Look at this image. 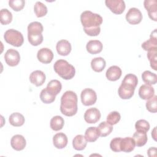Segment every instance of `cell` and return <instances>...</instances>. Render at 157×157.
Returning a JSON list of instances; mask_svg holds the SVG:
<instances>
[{"label": "cell", "instance_id": "obj_7", "mask_svg": "<svg viewBox=\"0 0 157 157\" xmlns=\"http://www.w3.org/2000/svg\"><path fill=\"white\" fill-rule=\"evenodd\" d=\"M105 3L111 12L118 15L122 13L126 7L123 0H106Z\"/></svg>", "mask_w": 157, "mask_h": 157}, {"label": "cell", "instance_id": "obj_31", "mask_svg": "<svg viewBox=\"0 0 157 157\" xmlns=\"http://www.w3.org/2000/svg\"><path fill=\"white\" fill-rule=\"evenodd\" d=\"M147 58L150 61V66L155 71L157 70V47L152 48L147 51Z\"/></svg>", "mask_w": 157, "mask_h": 157}, {"label": "cell", "instance_id": "obj_43", "mask_svg": "<svg viewBox=\"0 0 157 157\" xmlns=\"http://www.w3.org/2000/svg\"><path fill=\"white\" fill-rule=\"evenodd\" d=\"M151 136H152V137L153 138V139L155 140H156V127H155L153 130L151 131Z\"/></svg>", "mask_w": 157, "mask_h": 157}, {"label": "cell", "instance_id": "obj_40", "mask_svg": "<svg viewBox=\"0 0 157 157\" xmlns=\"http://www.w3.org/2000/svg\"><path fill=\"white\" fill-rule=\"evenodd\" d=\"M25 1L24 0H10L9 1V6L15 11H20L25 7Z\"/></svg>", "mask_w": 157, "mask_h": 157}, {"label": "cell", "instance_id": "obj_41", "mask_svg": "<svg viewBox=\"0 0 157 157\" xmlns=\"http://www.w3.org/2000/svg\"><path fill=\"white\" fill-rule=\"evenodd\" d=\"M121 140V137H115L111 140L110 143V147L113 151H115V152L121 151L120 148Z\"/></svg>", "mask_w": 157, "mask_h": 157}, {"label": "cell", "instance_id": "obj_15", "mask_svg": "<svg viewBox=\"0 0 157 157\" xmlns=\"http://www.w3.org/2000/svg\"><path fill=\"white\" fill-rule=\"evenodd\" d=\"M57 53L61 56H67L71 52V45L70 42L65 39L58 41L56 46Z\"/></svg>", "mask_w": 157, "mask_h": 157}, {"label": "cell", "instance_id": "obj_24", "mask_svg": "<svg viewBox=\"0 0 157 157\" xmlns=\"http://www.w3.org/2000/svg\"><path fill=\"white\" fill-rule=\"evenodd\" d=\"M62 85L58 80H52L48 82L46 89L47 91L54 96H56L61 90Z\"/></svg>", "mask_w": 157, "mask_h": 157}, {"label": "cell", "instance_id": "obj_2", "mask_svg": "<svg viewBox=\"0 0 157 157\" xmlns=\"http://www.w3.org/2000/svg\"><path fill=\"white\" fill-rule=\"evenodd\" d=\"M77 101V96L75 92L72 91H66L61 98V112L67 117L75 115L78 110Z\"/></svg>", "mask_w": 157, "mask_h": 157}, {"label": "cell", "instance_id": "obj_42", "mask_svg": "<svg viewBox=\"0 0 157 157\" xmlns=\"http://www.w3.org/2000/svg\"><path fill=\"white\" fill-rule=\"evenodd\" d=\"M148 156L150 157L156 156V147H151L147 151Z\"/></svg>", "mask_w": 157, "mask_h": 157}, {"label": "cell", "instance_id": "obj_3", "mask_svg": "<svg viewBox=\"0 0 157 157\" xmlns=\"http://www.w3.org/2000/svg\"><path fill=\"white\" fill-rule=\"evenodd\" d=\"M44 28L41 23L33 21L28 26V39L29 42L33 46L40 45L43 41L42 33Z\"/></svg>", "mask_w": 157, "mask_h": 157}, {"label": "cell", "instance_id": "obj_20", "mask_svg": "<svg viewBox=\"0 0 157 157\" xmlns=\"http://www.w3.org/2000/svg\"><path fill=\"white\" fill-rule=\"evenodd\" d=\"M135 146V142L132 137H126L123 139L121 138L120 142L121 151L126 153L131 152L134 149Z\"/></svg>", "mask_w": 157, "mask_h": 157}, {"label": "cell", "instance_id": "obj_10", "mask_svg": "<svg viewBox=\"0 0 157 157\" xmlns=\"http://www.w3.org/2000/svg\"><path fill=\"white\" fill-rule=\"evenodd\" d=\"M100 111L95 107L87 109L84 114V119L88 123L92 124L98 122L101 118Z\"/></svg>", "mask_w": 157, "mask_h": 157}, {"label": "cell", "instance_id": "obj_4", "mask_svg": "<svg viewBox=\"0 0 157 157\" xmlns=\"http://www.w3.org/2000/svg\"><path fill=\"white\" fill-rule=\"evenodd\" d=\"M53 68L55 72L65 80L72 78L75 74V67L64 59L57 60L54 64Z\"/></svg>", "mask_w": 157, "mask_h": 157}, {"label": "cell", "instance_id": "obj_6", "mask_svg": "<svg viewBox=\"0 0 157 157\" xmlns=\"http://www.w3.org/2000/svg\"><path fill=\"white\" fill-rule=\"evenodd\" d=\"M82 103L85 106H90L95 104L97 100L96 92L91 88H85L82 90L81 94Z\"/></svg>", "mask_w": 157, "mask_h": 157}, {"label": "cell", "instance_id": "obj_38", "mask_svg": "<svg viewBox=\"0 0 157 157\" xmlns=\"http://www.w3.org/2000/svg\"><path fill=\"white\" fill-rule=\"evenodd\" d=\"M121 116L119 112L117 111H113L109 113L107 117V122L111 125L116 124L120 120Z\"/></svg>", "mask_w": 157, "mask_h": 157}, {"label": "cell", "instance_id": "obj_34", "mask_svg": "<svg viewBox=\"0 0 157 157\" xmlns=\"http://www.w3.org/2000/svg\"><path fill=\"white\" fill-rule=\"evenodd\" d=\"M34 11L37 17H42L45 16L48 12L47 7L45 4L40 1H37L34 6Z\"/></svg>", "mask_w": 157, "mask_h": 157}, {"label": "cell", "instance_id": "obj_32", "mask_svg": "<svg viewBox=\"0 0 157 157\" xmlns=\"http://www.w3.org/2000/svg\"><path fill=\"white\" fill-rule=\"evenodd\" d=\"M137 83L138 79L137 76L132 74H128L126 75L121 82L122 84L133 88H136Z\"/></svg>", "mask_w": 157, "mask_h": 157}, {"label": "cell", "instance_id": "obj_17", "mask_svg": "<svg viewBox=\"0 0 157 157\" xmlns=\"http://www.w3.org/2000/svg\"><path fill=\"white\" fill-rule=\"evenodd\" d=\"M67 137L63 132H58L53 137V144L58 149H63L67 144Z\"/></svg>", "mask_w": 157, "mask_h": 157}, {"label": "cell", "instance_id": "obj_30", "mask_svg": "<svg viewBox=\"0 0 157 157\" xmlns=\"http://www.w3.org/2000/svg\"><path fill=\"white\" fill-rule=\"evenodd\" d=\"M142 80L147 85H155L157 82V75L149 71H145L142 74Z\"/></svg>", "mask_w": 157, "mask_h": 157}, {"label": "cell", "instance_id": "obj_11", "mask_svg": "<svg viewBox=\"0 0 157 157\" xmlns=\"http://www.w3.org/2000/svg\"><path fill=\"white\" fill-rule=\"evenodd\" d=\"M38 60L44 64H48L53 59V53L52 51L48 48H40L37 53Z\"/></svg>", "mask_w": 157, "mask_h": 157}, {"label": "cell", "instance_id": "obj_14", "mask_svg": "<svg viewBox=\"0 0 157 157\" xmlns=\"http://www.w3.org/2000/svg\"><path fill=\"white\" fill-rule=\"evenodd\" d=\"M26 142L25 137L20 134L13 136L10 140V145L13 149L17 151H21L26 147Z\"/></svg>", "mask_w": 157, "mask_h": 157}, {"label": "cell", "instance_id": "obj_27", "mask_svg": "<svg viewBox=\"0 0 157 157\" xmlns=\"http://www.w3.org/2000/svg\"><path fill=\"white\" fill-rule=\"evenodd\" d=\"M85 137L89 142H95L99 137V134L97 127L91 126L86 129L85 133Z\"/></svg>", "mask_w": 157, "mask_h": 157}, {"label": "cell", "instance_id": "obj_28", "mask_svg": "<svg viewBox=\"0 0 157 157\" xmlns=\"http://www.w3.org/2000/svg\"><path fill=\"white\" fill-rule=\"evenodd\" d=\"M97 128L99 134V136L101 137L107 136L112 132L113 130L112 125L110 124L107 121L101 122L97 127Z\"/></svg>", "mask_w": 157, "mask_h": 157}, {"label": "cell", "instance_id": "obj_35", "mask_svg": "<svg viewBox=\"0 0 157 157\" xmlns=\"http://www.w3.org/2000/svg\"><path fill=\"white\" fill-rule=\"evenodd\" d=\"M12 20V14L7 9H2L0 11L1 23L4 25L9 24Z\"/></svg>", "mask_w": 157, "mask_h": 157}, {"label": "cell", "instance_id": "obj_25", "mask_svg": "<svg viewBox=\"0 0 157 157\" xmlns=\"http://www.w3.org/2000/svg\"><path fill=\"white\" fill-rule=\"evenodd\" d=\"M9 123L11 125L15 127L22 126L25 123V117L23 115L18 112L12 113L9 118Z\"/></svg>", "mask_w": 157, "mask_h": 157}, {"label": "cell", "instance_id": "obj_19", "mask_svg": "<svg viewBox=\"0 0 157 157\" xmlns=\"http://www.w3.org/2000/svg\"><path fill=\"white\" fill-rule=\"evenodd\" d=\"M121 69L117 66H110L106 71L105 75L110 81H116L121 76Z\"/></svg>", "mask_w": 157, "mask_h": 157}, {"label": "cell", "instance_id": "obj_1", "mask_svg": "<svg viewBox=\"0 0 157 157\" xmlns=\"http://www.w3.org/2000/svg\"><path fill=\"white\" fill-rule=\"evenodd\" d=\"M80 21L85 33L90 36H97L101 32L100 25L102 23V17L90 10L83 12L80 15Z\"/></svg>", "mask_w": 157, "mask_h": 157}, {"label": "cell", "instance_id": "obj_8", "mask_svg": "<svg viewBox=\"0 0 157 157\" xmlns=\"http://www.w3.org/2000/svg\"><path fill=\"white\" fill-rule=\"evenodd\" d=\"M126 20L131 25H137L142 20V14L139 9L132 7L126 13Z\"/></svg>", "mask_w": 157, "mask_h": 157}, {"label": "cell", "instance_id": "obj_36", "mask_svg": "<svg viewBox=\"0 0 157 157\" xmlns=\"http://www.w3.org/2000/svg\"><path fill=\"white\" fill-rule=\"evenodd\" d=\"M40 98L44 103L50 104L55 100V96L50 93L45 88L41 91L40 94Z\"/></svg>", "mask_w": 157, "mask_h": 157}, {"label": "cell", "instance_id": "obj_13", "mask_svg": "<svg viewBox=\"0 0 157 157\" xmlns=\"http://www.w3.org/2000/svg\"><path fill=\"white\" fill-rule=\"evenodd\" d=\"M45 74L44 72L39 70H36L31 72L29 76V80L31 83L39 86L42 85L45 81Z\"/></svg>", "mask_w": 157, "mask_h": 157}, {"label": "cell", "instance_id": "obj_16", "mask_svg": "<svg viewBox=\"0 0 157 157\" xmlns=\"http://www.w3.org/2000/svg\"><path fill=\"white\" fill-rule=\"evenodd\" d=\"M155 90L150 85L144 84L140 86L139 90V95L144 100H148L154 96Z\"/></svg>", "mask_w": 157, "mask_h": 157}, {"label": "cell", "instance_id": "obj_23", "mask_svg": "<svg viewBox=\"0 0 157 157\" xmlns=\"http://www.w3.org/2000/svg\"><path fill=\"white\" fill-rule=\"evenodd\" d=\"M106 66L105 59L102 57H96L93 58L91 61L92 69L97 72H102Z\"/></svg>", "mask_w": 157, "mask_h": 157}, {"label": "cell", "instance_id": "obj_39", "mask_svg": "<svg viewBox=\"0 0 157 157\" xmlns=\"http://www.w3.org/2000/svg\"><path fill=\"white\" fill-rule=\"evenodd\" d=\"M147 109L151 113H156L157 111V96H154L146 102Z\"/></svg>", "mask_w": 157, "mask_h": 157}, {"label": "cell", "instance_id": "obj_26", "mask_svg": "<svg viewBox=\"0 0 157 157\" xmlns=\"http://www.w3.org/2000/svg\"><path fill=\"white\" fill-rule=\"evenodd\" d=\"M132 139L135 142L136 145L137 147H142L145 145L148 139L146 132L138 131H136L134 133Z\"/></svg>", "mask_w": 157, "mask_h": 157}, {"label": "cell", "instance_id": "obj_12", "mask_svg": "<svg viewBox=\"0 0 157 157\" xmlns=\"http://www.w3.org/2000/svg\"><path fill=\"white\" fill-rule=\"evenodd\" d=\"M144 7L148 12L150 18L157 21V4L156 0H145L144 2Z\"/></svg>", "mask_w": 157, "mask_h": 157}, {"label": "cell", "instance_id": "obj_9", "mask_svg": "<svg viewBox=\"0 0 157 157\" xmlns=\"http://www.w3.org/2000/svg\"><path fill=\"white\" fill-rule=\"evenodd\" d=\"M4 59L7 65L13 67L18 64L20 61V56L17 50L10 48L6 52Z\"/></svg>", "mask_w": 157, "mask_h": 157}, {"label": "cell", "instance_id": "obj_5", "mask_svg": "<svg viewBox=\"0 0 157 157\" xmlns=\"http://www.w3.org/2000/svg\"><path fill=\"white\" fill-rule=\"evenodd\" d=\"M4 38L7 43L17 47L21 46L24 42L23 34L20 31L13 29L7 30L4 33Z\"/></svg>", "mask_w": 157, "mask_h": 157}, {"label": "cell", "instance_id": "obj_21", "mask_svg": "<svg viewBox=\"0 0 157 157\" xmlns=\"http://www.w3.org/2000/svg\"><path fill=\"white\" fill-rule=\"evenodd\" d=\"M141 47L145 51H148V50H150L152 48L157 47L156 29H155L153 31H152L151 33L150 39L148 40L145 41L144 42H143Z\"/></svg>", "mask_w": 157, "mask_h": 157}, {"label": "cell", "instance_id": "obj_33", "mask_svg": "<svg viewBox=\"0 0 157 157\" xmlns=\"http://www.w3.org/2000/svg\"><path fill=\"white\" fill-rule=\"evenodd\" d=\"M134 89L128 88L121 85L118 88V95L123 99H129L132 97L134 93Z\"/></svg>", "mask_w": 157, "mask_h": 157}, {"label": "cell", "instance_id": "obj_29", "mask_svg": "<svg viewBox=\"0 0 157 157\" xmlns=\"http://www.w3.org/2000/svg\"><path fill=\"white\" fill-rule=\"evenodd\" d=\"M64 124V119L61 116H55L50 120V128L52 129L55 131H58L61 130Z\"/></svg>", "mask_w": 157, "mask_h": 157}, {"label": "cell", "instance_id": "obj_18", "mask_svg": "<svg viewBox=\"0 0 157 157\" xmlns=\"http://www.w3.org/2000/svg\"><path fill=\"white\" fill-rule=\"evenodd\" d=\"M103 48L102 44L98 40H91L86 44V48L90 54L95 55L100 53Z\"/></svg>", "mask_w": 157, "mask_h": 157}, {"label": "cell", "instance_id": "obj_22", "mask_svg": "<svg viewBox=\"0 0 157 157\" xmlns=\"http://www.w3.org/2000/svg\"><path fill=\"white\" fill-rule=\"evenodd\" d=\"M87 144V140L85 136L79 134L76 136L72 140V146L76 150H83L85 148Z\"/></svg>", "mask_w": 157, "mask_h": 157}, {"label": "cell", "instance_id": "obj_37", "mask_svg": "<svg viewBox=\"0 0 157 157\" xmlns=\"http://www.w3.org/2000/svg\"><path fill=\"white\" fill-rule=\"evenodd\" d=\"M135 128L136 131L147 133L150 129V124L145 120H139L136 121L135 124Z\"/></svg>", "mask_w": 157, "mask_h": 157}]
</instances>
